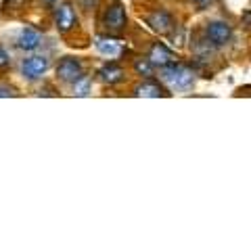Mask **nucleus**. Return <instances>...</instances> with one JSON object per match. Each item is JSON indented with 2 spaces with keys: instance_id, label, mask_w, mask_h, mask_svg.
<instances>
[{
  "instance_id": "1",
  "label": "nucleus",
  "mask_w": 251,
  "mask_h": 251,
  "mask_svg": "<svg viewBox=\"0 0 251 251\" xmlns=\"http://www.w3.org/2000/svg\"><path fill=\"white\" fill-rule=\"evenodd\" d=\"M163 80H166L172 88L176 90H186L193 84V72L184 65H168L163 67Z\"/></svg>"
},
{
  "instance_id": "2",
  "label": "nucleus",
  "mask_w": 251,
  "mask_h": 251,
  "mask_svg": "<svg viewBox=\"0 0 251 251\" xmlns=\"http://www.w3.org/2000/svg\"><path fill=\"white\" fill-rule=\"evenodd\" d=\"M57 75L61 77L63 82H77L82 77V63L77 59L72 57H65L59 65H57Z\"/></svg>"
},
{
  "instance_id": "3",
  "label": "nucleus",
  "mask_w": 251,
  "mask_h": 251,
  "mask_svg": "<svg viewBox=\"0 0 251 251\" xmlns=\"http://www.w3.org/2000/svg\"><path fill=\"white\" fill-rule=\"evenodd\" d=\"M105 27L113 34H120V31L126 27V13H124V6L120 2H113L111 6L107 9L105 13Z\"/></svg>"
},
{
  "instance_id": "4",
  "label": "nucleus",
  "mask_w": 251,
  "mask_h": 251,
  "mask_svg": "<svg viewBox=\"0 0 251 251\" xmlns=\"http://www.w3.org/2000/svg\"><path fill=\"white\" fill-rule=\"evenodd\" d=\"M205 34L216 46H222V44H226L230 40L232 29H230L228 23H224V21H211L207 25V29H205Z\"/></svg>"
},
{
  "instance_id": "5",
  "label": "nucleus",
  "mask_w": 251,
  "mask_h": 251,
  "mask_svg": "<svg viewBox=\"0 0 251 251\" xmlns=\"http://www.w3.org/2000/svg\"><path fill=\"white\" fill-rule=\"evenodd\" d=\"M49 59L46 57H29L21 63V72L25 77H29V80H36V77H40L46 69H49Z\"/></svg>"
},
{
  "instance_id": "6",
  "label": "nucleus",
  "mask_w": 251,
  "mask_h": 251,
  "mask_svg": "<svg viewBox=\"0 0 251 251\" xmlns=\"http://www.w3.org/2000/svg\"><path fill=\"white\" fill-rule=\"evenodd\" d=\"M147 23L151 25L153 31H157V34H168V31L174 27V21H172V17L166 13V11H155L147 17Z\"/></svg>"
},
{
  "instance_id": "7",
  "label": "nucleus",
  "mask_w": 251,
  "mask_h": 251,
  "mask_svg": "<svg viewBox=\"0 0 251 251\" xmlns=\"http://www.w3.org/2000/svg\"><path fill=\"white\" fill-rule=\"evenodd\" d=\"M149 61H151L153 65H157V67H168V65L174 63V54H172L163 44L157 42V44H153L151 52H149Z\"/></svg>"
},
{
  "instance_id": "8",
  "label": "nucleus",
  "mask_w": 251,
  "mask_h": 251,
  "mask_svg": "<svg viewBox=\"0 0 251 251\" xmlns=\"http://www.w3.org/2000/svg\"><path fill=\"white\" fill-rule=\"evenodd\" d=\"M75 25V13L72 9V4H63L59 13H57V29L61 31V34H65V31H69Z\"/></svg>"
},
{
  "instance_id": "9",
  "label": "nucleus",
  "mask_w": 251,
  "mask_h": 251,
  "mask_svg": "<svg viewBox=\"0 0 251 251\" xmlns=\"http://www.w3.org/2000/svg\"><path fill=\"white\" fill-rule=\"evenodd\" d=\"M40 34L34 29V27H25V29H21V34L17 38V44H19V49L23 50H34L40 46Z\"/></svg>"
},
{
  "instance_id": "10",
  "label": "nucleus",
  "mask_w": 251,
  "mask_h": 251,
  "mask_svg": "<svg viewBox=\"0 0 251 251\" xmlns=\"http://www.w3.org/2000/svg\"><path fill=\"white\" fill-rule=\"evenodd\" d=\"M99 75L105 84H117V82H122V77H124V69L120 65H115V63H109V65L100 67Z\"/></svg>"
},
{
  "instance_id": "11",
  "label": "nucleus",
  "mask_w": 251,
  "mask_h": 251,
  "mask_svg": "<svg viewBox=\"0 0 251 251\" xmlns=\"http://www.w3.org/2000/svg\"><path fill=\"white\" fill-rule=\"evenodd\" d=\"M97 49L100 54H105L109 59H113L120 54V44L115 40H111V38H97Z\"/></svg>"
},
{
  "instance_id": "12",
  "label": "nucleus",
  "mask_w": 251,
  "mask_h": 251,
  "mask_svg": "<svg viewBox=\"0 0 251 251\" xmlns=\"http://www.w3.org/2000/svg\"><path fill=\"white\" fill-rule=\"evenodd\" d=\"M136 94H138V97L155 99V97H159V94H161V86L157 82H145V84H140L136 88Z\"/></svg>"
},
{
  "instance_id": "13",
  "label": "nucleus",
  "mask_w": 251,
  "mask_h": 251,
  "mask_svg": "<svg viewBox=\"0 0 251 251\" xmlns=\"http://www.w3.org/2000/svg\"><path fill=\"white\" fill-rule=\"evenodd\" d=\"M134 69H136L138 75L149 77V75L153 74V63L149 61V59H136V61H134Z\"/></svg>"
},
{
  "instance_id": "14",
  "label": "nucleus",
  "mask_w": 251,
  "mask_h": 251,
  "mask_svg": "<svg viewBox=\"0 0 251 251\" xmlns=\"http://www.w3.org/2000/svg\"><path fill=\"white\" fill-rule=\"evenodd\" d=\"M88 92H90V77L82 75L77 82H74V94H77V97H86Z\"/></svg>"
},
{
  "instance_id": "15",
  "label": "nucleus",
  "mask_w": 251,
  "mask_h": 251,
  "mask_svg": "<svg viewBox=\"0 0 251 251\" xmlns=\"http://www.w3.org/2000/svg\"><path fill=\"white\" fill-rule=\"evenodd\" d=\"M9 52H6L4 49H0V67H4V65H9Z\"/></svg>"
},
{
  "instance_id": "16",
  "label": "nucleus",
  "mask_w": 251,
  "mask_h": 251,
  "mask_svg": "<svg viewBox=\"0 0 251 251\" xmlns=\"http://www.w3.org/2000/svg\"><path fill=\"white\" fill-rule=\"evenodd\" d=\"M191 2L195 4V6H199V9H205V6H209L214 0H191Z\"/></svg>"
},
{
  "instance_id": "17",
  "label": "nucleus",
  "mask_w": 251,
  "mask_h": 251,
  "mask_svg": "<svg viewBox=\"0 0 251 251\" xmlns=\"http://www.w3.org/2000/svg\"><path fill=\"white\" fill-rule=\"evenodd\" d=\"M243 23H245L247 27H251V11H247V13H243Z\"/></svg>"
},
{
  "instance_id": "18",
  "label": "nucleus",
  "mask_w": 251,
  "mask_h": 251,
  "mask_svg": "<svg viewBox=\"0 0 251 251\" xmlns=\"http://www.w3.org/2000/svg\"><path fill=\"white\" fill-rule=\"evenodd\" d=\"M0 97H13V90L11 88H2V86H0Z\"/></svg>"
}]
</instances>
